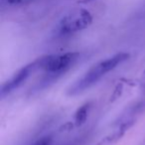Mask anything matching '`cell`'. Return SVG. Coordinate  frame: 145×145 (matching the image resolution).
Here are the masks:
<instances>
[{
  "instance_id": "7",
  "label": "cell",
  "mask_w": 145,
  "mask_h": 145,
  "mask_svg": "<svg viewBox=\"0 0 145 145\" xmlns=\"http://www.w3.org/2000/svg\"><path fill=\"white\" fill-rule=\"evenodd\" d=\"M23 1H24V0H2V2H5L8 5H12V6L21 4Z\"/></svg>"
},
{
  "instance_id": "4",
  "label": "cell",
  "mask_w": 145,
  "mask_h": 145,
  "mask_svg": "<svg viewBox=\"0 0 145 145\" xmlns=\"http://www.w3.org/2000/svg\"><path fill=\"white\" fill-rule=\"evenodd\" d=\"M36 68H37V62H34L32 64H29L27 66L23 67L22 69H20L10 80H8L6 83L3 84L2 88H1V95L5 97V95L10 93L14 89H18L28 79L29 76L31 75V72Z\"/></svg>"
},
{
  "instance_id": "1",
  "label": "cell",
  "mask_w": 145,
  "mask_h": 145,
  "mask_svg": "<svg viewBox=\"0 0 145 145\" xmlns=\"http://www.w3.org/2000/svg\"><path fill=\"white\" fill-rule=\"evenodd\" d=\"M130 55L127 53H118L110 58L103 60L101 62L95 64L91 69H89L85 75L76 82L69 89V95H77L79 93H82L85 89L91 88L95 83L99 81L103 76H105L107 72L114 70L118 65L122 64L124 61H126L129 58Z\"/></svg>"
},
{
  "instance_id": "3",
  "label": "cell",
  "mask_w": 145,
  "mask_h": 145,
  "mask_svg": "<svg viewBox=\"0 0 145 145\" xmlns=\"http://www.w3.org/2000/svg\"><path fill=\"white\" fill-rule=\"evenodd\" d=\"M93 22V16L86 9H80L66 16L60 24L61 34L69 35L88 28Z\"/></svg>"
},
{
  "instance_id": "2",
  "label": "cell",
  "mask_w": 145,
  "mask_h": 145,
  "mask_svg": "<svg viewBox=\"0 0 145 145\" xmlns=\"http://www.w3.org/2000/svg\"><path fill=\"white\" fill-rule=\"evenodd\" d=\"M80 57L79 53L71 52L62 55H52L39 59L37 62V67L45 70L49 76L58 77L62 76L72 66L75 65Z\"/></svg>"
},
{
  "instance_id": "5",
  "label": "cell",
  "mask_w": 145,
  "mask_h": 145,
  "mask_svg": "<svg viewBox=\"0 0 145 145\" xmlns=\"http://www.w3.org/2000/svg\"><path fill=\"white\" fill-rule=\"evenodd\" d=\"M91 108V103H87L80 106L75 113V123L77 126H81L86 122L89 115V111Z\"/></svg>"
},
{
  "instance_id": "6",
  "label": "cell",
  "mask_w": 145,
  "mask_h": 145,
  "mask_svg": "<svg viewBox=\"0 0 145 145\" xmlns=\"http://www.w3.org/2000/svg\"><path fill=\"white\" fill-rule=\"evenodd\" d=\"M52 144V137L51 136H45L41 139L37 140L34 144L32 145H51Z\"/></svg>"
},
{
  "instance_id": "8",
  "label": "cell",
  "mask_w": 145,
  "mask_h": 145,
  "mask_svg": "<svg viewBox=\"0 0 145 145\" xmlns=\"http://www.w3.org/2000/svg\"><path fill=\"white\" fill-rule=\"evenodd\" d=\"M89 1H93V0H82L81 2L83 3V2H89Z\"/></svg>"
}]
</instances>
